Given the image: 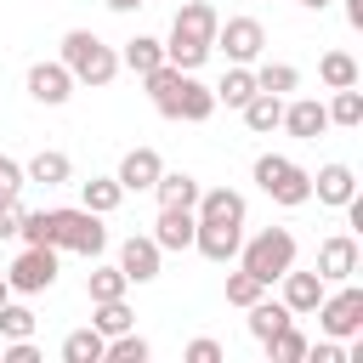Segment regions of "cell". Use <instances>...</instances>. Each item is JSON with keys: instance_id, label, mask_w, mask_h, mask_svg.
Wrapping results in <instances>:
<instances>
[{"instance_id": "cell-1", "label": "cell", "mask_w": 363, "mask_h": 363, "mask_svg": "<svg viewBox=\"0 0 363 363\" xmlns=\"http://www.w3.org/2000/svg\"><path fill=\"white\" fill-rule=\"evenodd\" d=\"M142 85H147V96H153V108H159L164 119L204 125V119L216 113V91H210L199 74H182V68H170V62H159L153 74H142Z\"/></svg>"}, {"instance_id": "cell-2", "label": "cell", "mask_w": 363, "mask_h": 363, "mask_svg": "<svg viewBox=\"0 0 363 363\" xmlns=\"http://www.w3.org/2000/svg\"><path fill=\"white\" fill-rule=\"evenodd\" d=\"M57 62L74 74V85H91V91H102V85L119 79V51H113L102 34H91V28H68Z\"/></svg>"}, {"instance_id": "cell-3", "label": "cell", "mask_w": 363, "mask_h": 363, "mask_svg": "<svg viewBox=\"0 0 363 363\" xmlns=\"http://www.w3.org/2000/svg\"><path fill=\"white\" fill-rule=\"evenodd\" d=\"M45 244H57V250H74V255H102L108 250V227H102V216L96 210H85V204H68V210H45Z\"/></svg>"}, {"instance_id": "cell-4", "label": "cell", "mask_w": 363, "mask_h": 363, "mask_svg": "<svg viewBox=\"0 0 363 363\" xmlns=\"http://www.w3.org/2000/svg\"><path fill=\"white\" fill-rule=\"evenodd\" d=\"M238 267H244V272H255V278L272 289V284L295 267V233H289V227H261L255 238H244V244H238Z\"/></svg>"}, {"instance_id": "cell-5", "label": "cell", "mask_w": 363, "mask_h": 363, "mask_svg": "<svg viewBox=\"0 0 363 363\" xmlns=\"http://www.w3.org/2000/svg\"><path fill=\"white\" fill-rule=\"evenodd\" d=\"M255 187H261L272 204L295 210V204L312 199V170L295 164V159H284V153H261V159H255Z\"/></svg>"}, {"instance_id": "cell-6", "label": "cell", "mask_w": 363, "mask_h": 363, "mask_svg": "<svg viewBox=\"0 0 363 363\" xmlns=\"http://www.w3.org/2000/svg\"><path fill=\"white\" fill-rule=\"evenodd\" d=\"M318 323H323V335L329 340H352L357 329H363V289L346 278L340 289H323V301H318Z\"/></svg>"}, {"instance_id": "cell-7", "label": "cell", "mask_w": 363, "mask_h": 363, "mask_svg": "<svg viewBox=\"0 0 363 363\" xmlns=\"http://www.w3.org/2000/svg\"><path fill=\"white\" fill-rule=\"evenodd\" d=\"M57 255H62V250H51V244H28V250L6 267L11 295H40V289H51V284H57Z\"/></svg>"}, {"instance_id": "cell-8", "label": "cell", "mask_w": 363, "mask_h": 363, "mask_svg": "<svg viewBox=\"0 0 363 363\" xmlns=\"http://www.w3.org/2000/svg\"><path fill=\"white\" fill-rule=\"evenodd\" d=\"M216 45L227 51V62H255L267 45V28L255 17H227V23H216Z\"/></svg>"}, {"instance_id": "cell-9", "label": "cell", "mask_w": 363, "mask_h": 363, "mask_svg": "<svg viewBox=\"0 0 363 363\" xmlns=\"http://www.w3.org/2000/svg\"><path fill=\"white\" fill-rule=\"evenodd\" d=\"M357 267H363V250L352 233H335L318 244V278L323 284H346V278H357Z\"/></svg>"}, {"instance_id": "cell-10", "label": "cell", "mask_w": 363, "mask_h": 363, "mask_svg": "<svg viewBox=\"0 0 363 363\" xmlns=\"http://www.w3.org/2000/svg\"><path fill=\"white\" fill-rule=\"evenodd\" d=\"M159 261H164V250L153 244V233H130V238L119 244V272H125L130 284H153V278H159Z\"/></svg>"}, {"instance_id": "cell-11", "label": "cell", "mask_w": 363, "mask_h": 363, "mask_svg": "<svg viewBox=\"0 0 363 363\" xmlns=\"http://www.w3.org/2000/svg\"><path fill=\"white\" fill-rule=\"evenodd\" d=\"M23 85H28V96H34L40 108H62V102L74 96V74H68L62 62H34Z\"/></svg>"}, {"instance_id": "cell-12", "label": "cell", "mask_w": 363, "mask_h": 363, "mask_svg": "<svg viewBox=\"0 0 363 363\" xmlns=\"http://www.w3.org/2000/svg\"><path fill=\"white\" fill-rule=\"evenodd\" d=\"M238 244H244V227H227V221H199L193 227V250L204 261H216V267L238 261Z\"/></svg>"}, {"instance_id": "cell-13", "label": "cell", "mask_w": 363, "mask_h": 363, "mask_svg": "<svg viewBox=\"0 0 363 363\" xmlns=\"http://www.w3.org/2000/svg\"><path fill=\"white\" fill-rule=\"evenodd\" d=\"M278 130H289V136H301V142H318L323 130H329V108L318 102V96H295V102H284V125Z\"/></svg>"}, {"instance_id": "cell-14", "label": "cell", "mask_w": 363, "mask_h": 363, "mask_svg": "<svg viewBox=\"0 0 363 363\" xmlns=\"http://www.w3.org/2000/svg\"><path fill=\"white\" fill-rule=\"evenodd\" d=\"M193 221H227V227H244V193H233V187H199V199H193Z\"/></svg>"}, {"instance_id": "cell-15", "label": "cell", "mask_w": 363, "mask_h": 363, "mask_svg": "<svg viewBox=\"0 0 363 363\" xmlns=\"http://www.w3.org/2000/svg\"><path fill=\"white\" fill-rule=\"evenodd\" d=\"M159 170H164V159H159L153 147H130V153L119 159V170H113V182H119L125 193H147V187L159 182Z\"/></svg>"}, {"instance_id": "cell-16", "label": "cell", "mask_w": 363, "mask_h": 363, "mask_svg": "<svg viewBox=\"0 0 363 363\" xmlns=\"http://www.w3.org/2000/svg\"><path fill=\"white\" fill-rule=\"evenodd\" d=\"M193 210L187 204H159V221H153V244L159 250H193Z\"/></svg>"}, {"instance_id": "cell-17", "label": "cell", "mask_w": 363, "mask_h": 363, "mask_svg": "<svg viewBox=\"0 0 363 363\" xmlns=\"http://www.w3.org/2000/svg\"><path fill=\"white\" fill-rule=\"evenodd\" d=\"M278 284H284V306H289L295 318H312V312H318V301H323V289H329L318 272H295V267H289Z\"/></svg>"}, {"instance_id": "cell-18", "label": "cell", "mask_w": 363, "mask_h": 363, "mask_svg": "<svg viewBox=\"0 0 363 363\" xmlns=\"http://www.w3.org/2000/svg\"><path fill=\"white\" fill-rule=\"evenodd\" d=\"M352 193H357V170H352V164H340V159H335V164H323V170L312 176V199H318V204H335V210H340Z\"/></svg>"}, {"instance_id": "cell-19", "label": "cell", "mask_w": 363, "mask_h": 363, "mask_svg": "<svg viewBox=\"0 0 363 363\" xmlns=\"http://www.w3.org/2000/svg\"><path fill=\"white\" fill-rule=\"evenodd\" d=\"M216 6L210 0H182V11H176V23H170V34H187V40H204V45H216Z\"/></svg>"}, {"instance_id": "cell-20", "label": "cell", "mask_w": 363, "mask_h": 363, "mask_svg": "<svg viewBox=\"0 0 363 363\" xmlns=\"http://www.w3.org/2000/svg\"><path fill=\"white\" fill-rule=\"evenodd\" d=\"M244 130H255V136H272L278 125H284V96H272V91H255L244 108Z\"/></svg>"}, {"instance_id": "cell-21", "label": "cell", "mask_w": 363, "mask_h": 363, "mask_svg": "<svg viewBox=\"0 0 363 363\" xmlns=\"http://www.w3.org/2000/svg\"><path fill=\"white\" fill-rule=\"evenodd\" d=\"M23 176H28V182H45V187H62V182H74V159H68L62 147H40V153L23 164Z\"/></svg>"}, {"instance_id": "cell-22", "label": "cell", "mask_w": 363, "mask_h": 363, "mask_svg": "<svg viewBox=\"0 0 363 363\" xmlns=\"http://www.w3.org/2000/svg\"><path fill=\"white\" fill-rule=\"evenodd\" d=\"M159 62H164V40H153V34H136V40H125V45H119V68H130L136 79H142V74H153Z\"/></svg>"}, {"instance_id": "cell-23", "label": "cell", "mask_w": 363, "mask_h": 363, "mask_svg": "<svg viewBox=\"0 0 363 363\" xmlns=\"http://www.w3.org/2000/svg\"><path fill=\"white\" fill-rule=\"evenodd\" d=\"M216 91V108L227 102V108H244L250 96H255V74H250V62H233L227 74H221V85H210Z\"/></svg>"}, {"instance_id": "cell-24", "label": "cell", "mask_w": 363, "mask_h": 363, "mask_svg": "<svg viewBox=\"0 0 363 363\" xmlns=\"http://www.w3.org/2000/svg\"><path fill=\"white\" fill-rule=\"evenodd\" d=\"M159 204H187L193 210V199H199V176H187V170H159V182L147 187Z\"/></svg>"}, {"instance_id": "cell-25", "label": "cell", "mask_w": 363, "mask_h": 363, "mask_svg": "<svg viewBox=\"0 0 363 363\" xmlns=\"http://www.w3.org/2000/svg\"><path fill=\"white\" fill-rule=\"evenodd\" d=\"M79 204L96 210V216H113V210L125 204V187H119L113 176H91V182H79Z\"/></svg>"}, {"instance_id": "cell-26", "label": "cell", "mask_w": 363, "mask_h": 363, "mask_svg": "<svg viewBox=\"0 0 363 363\" xmlns=\"http://www.w3.org/2000/svg\"><path fill=\"white\" fill-rule=\"evenodd\" d=\"M244 312H250V335H255V340H272L284 323H295V312H289L284 301H267V295H261L255 306H244Z\"/></svg>"}, {"instance_id": "cell-27", "label": "cell", "mask_w": 363, "mask_h": 363, "mask_svg": "<svg viewBox=\"0 0 363 363\" xmlns=\"http://www.w3.org/2000/svg\"><path fill=\"white\" fill-rule=\"evenodd\" d=\"M108 357V335L102 329H74L62 335V363H102Z\"/></svg>"}, {"instance_id": "cell-28", "label": "cell", "mask_w": 363, "mask_h": 363, "mask_svg": "<svg viewBox=\"0 0 363 363\" xmlns=\"http://www.w3.org/2000/svg\"><path fill=\"white\" fill-rule=\"evenodd\" d=\"M318 79H323L329 91H340V85H357V79H363V68H357V57H352V51H323V57H318Z\"/></svg>"}, {"instance_id": "cell-29", "label": "cell", "mask_w": 363, "mask_h": 363, "mask_svg": "<svg viewBox=\"0 0 363 363\" xmlns=\"http://www.w3.org/2000/svg\"><path fill=\"white\" fill-rule=\"evenodd\" d=\"M91 329H102V335H125V329H136V312L125 306V295H113V301H91Z\"/></svg>"}, {"instance_id": "cell-30", "label": "cell", "mask_w": 363, "mask_h": 363, "mask_svg": "<svg viewBox=\"0 0 363 363\" xmlns=\"http://www.w3.org/2000/svg\"><path fill=\"white\" fill-rule=\"evenodd\" d=\"M255 74V91H272V96H289L295 85H301V68L295 62H261V68H250Z\"/></svg>"}, {"instance_id": "cell-31", "label": "cell", "mask_w": 363, "mask_h": 363, "mask_svg": "<svg viewBox=\"0 0 363 363\" xmlns=\"http://www.w3.org/2000/svg\"><path fill=\"white\" fill-rule=\"evenodd\" d=\"M323 108H329V125H346V130L363 125V91H357V85H340L335 102H323Z\"/></svg>"}, {"instance_id": "cell-32", "label": "cell", "mask_w": 363, "mask_h": 363, "mask_svg": "<svg viewBox=\"0 0 363 363\" xmlns=\"http://www.w3.org/2000/svg\"><path fill=\"white\" fill-rule=\"evenodd\" d=\"M261 346H267V357H272V363H301L312 340H306V335H301L295 323H284V329H278L272 340H261Z\"/></svg>"}, {"instance_id": "cell-33", "label": "cell", "mask_w": 363, "mask_h": 363, "mask_svg": "<svg viewBox=\"0 0 363 363\" xmlns=\"http://www.w3.org/2000/svg\"><path fill=\"white\" fill-rule=\"evenodd\" d=\"M153 357V346L136 335V329H125V335H108V357L102 363H147Z\"/></svg>"}, {"instance_id": "cell-34", "label": "cell", "mask_w": 363, "mask_h": 363, "mask_svg": "<svg viewBox=\"0 0 363 363\" xmlns=\"http://www.w3.org/2000/svg\"><path fill=\"white\" fill-rule=\"evenodd\" d=\"M125 289H130V278H125L119 267H96V272L85 278V295H91V301H113V295H125Z\"/></svg>"}, {"instance_id": "cell-35", "label": "cell", "mask_w": 363, "mask_h": 363, "mask_svg": "<svg viewBox=\"0 0 363 363\" xmlns=\"http://www.w3.org/2000/svg\"><path fill=\"white\" fill-rule=\"evenodd\" d=\"M261 295H267V284H261L255 272H244V267L227 272V306H255Z\"/></svg>"}, {"instance_id": "cell-36", "label": "cell", "mask_w": 363, "mask_h": 363, "mask_svg": "<svg viewBox=\"0 0 363 363\" xmlns=\"http://www.w3.org/2000/svg\"><path fill=\"white\" fill-rule=\"evenodd\" d=\"M0 335H6V340H28V335H34V312H28L23 301H6V306H0Z\"/></svg>"}, {"instance_id": "cell-37", "label": "cell", "mask_w": 363, "mask_h": 363, "mask_svg": "<svg viewBox=\"0 0 363 363\" xmlns=\"http://www.w3.org/2000/svg\"><path fill=\"white\" fill-rule=\"evenodd\" d=\"M187 363H221L227 352H221V340H210V335H199V340H187V352H182Z\"/></svg>"}, {"instance_id": "cell-38", "label": "cell", "mask_w": 363, "mask_h": 363, "mask_svg": "<svg viewBox=\"0 0 363 363\" xmlns=\"http://www.w3.org/2000/svg\"><path fill=\"white\" fill-rule=\"evenodd\" d=\"M23 182H28V176H23V164L0 153V199H17V193H23Z\"/></svg>"}, {"instance_id": "cell-39", "label": "cell", "mask_w": 363, "mask_h": 363, "mask_svg": "<svg viewBox=\"0 0 363 363\" xmlns=\"http://www.w3.org/2000/svg\"><path fill=\"white\" fill-rule=\"evenodd\" d=\"M0 357H6V363H40V346H34V335H28V340H6Z\"/></svg>"}, {"instance_id": "cell-40", "label": "cell", "mask_w": 363, "mask_h": 363, "mask_svg": "<svg viewBox=\"0 0 363 363\" xmlns=\"http://www.w3.org/2000/svg\"><path fill=\"white\" fill-rule=\"evenodd\" d=\"M346 23H352V28H363V0H346Z\"/></svg>"}, {"instance_id": "cell-41", "label": "cell", "mask_w": 363, "mask_h": 363, "mask_svg": "<svg viewBox=\"0 0 363 363\" xmlns=\"http://www.w3.org/2000/svg\"><path fill=\"white\" fill-rule=\"evenodd\" d=\"M102 6H108V11H119V17H125V11H136V6H147V0H102Z\"/></svg>"}, {"instance_id": "cell-42", "label": "cell", "mask_w": 363, "mask_h": 363, "mask_svg": "<svg viewBox=\"0 0 363 363\" xmlns=\"http://www.w3.org/2000/svg\"><path fill=\"white\" fill-rule=\"evenodd\" d=\"M6 301H11V284H6V272H0V306H6Z\"/></svg>"}, {"instance_id": "cell-43", "label": "cell", "mask_w": 363, "mask_h": 363, "mask_svg": "<svg viewBox=\"0 0 363 363\" xmlns=\"http://www.w3.org/2000/svg\"><path fill=\"white\" fill-rule=\"evenodd\" d=\"M301 6H306V11H323V6H335V0H301Z\"/></svg>"}]
</instances>
